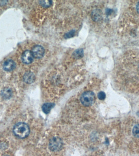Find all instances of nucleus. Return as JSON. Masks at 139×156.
<instances>
[{"label":"nucleus","mask_w":139,"mask_h":156,"mask_svg":"<svg viewBox=\"0 0 139 156\" xmlns=\"http://www.w3.org/2000/svg\"><path fill=\"white\" fill-rule=\"evenodd\" d=\"M16 64L13 61L9 59L6 61L3 65L4 70L6 71L10 72L12 71L16 68Z\"/></svg>","instance_id":"0eeeda50"},{"label":"nucleus","mask_w":139,"mask_h":156,"mask_svg":"<svg viewBox=\"0 0 139 156\" xmlns=\"http://www.w3.org/2000/svg\"><path fill=\"white\" fill-rule=\"evenodd\" d=\"M12 95V92L11 89L9 88H5L1 92L2 97L5 99H9Z\"/></svg>","instance_id":"1a4fd4ad"},{"label":"nucleus","mask_w":139,"mask_h":156,"mask_svg":"<svg viewBox=\"0 0 139 156\" xmlns=\"http://www.w3.org/2000/svg\"><path fill=\"white\" fill-rule=\"evenodd\" d=\"M95 98L94 93L91 91H87L82 94L81 101L84 105L88 107L94 103Z\"/></svg>","instance_id":"7ed1b4c3"},{"label":"nucleus","mask_w":139,"mask_h":156,"mask_svg":"<svg viewBox=\"0 0 139 156\" xmlns=\"http://www.w3.org/2000/svg\"><path fill=\"white\" fill-rule=\"evenodd\" d=\"M13 133L15 136L18 138H25L30 134V127L27 124L19 122L14 126Z\"/></svg>","instance_id":"f03ea898"},{"label":"nucleus","mask_w":139,"mask_h":156,"mask_svg":"<svg viewBox=\"0 0 139 156\" xmlns=\"http://www.w3.org/2000/svg\"><path fill=\"white\" fill-rule=\"evenodd\" d=\"M133 134L136 137H139V124L135 126L133 129Z\"/></svg>","instance_id":"f8f14e48"},{"label":"nucleus","mask_w":139,"mask_h":156,"mask_svg":"<svg viewBox=\"0 0 139 156\" xmlns=\"http://www.w3.org/2000/svg\"><path fill=\"white\" fill-rule=\"evenodd\" d=\"M63 146V142L62 140L58 137H53L49 142V149L51 151L56 152L59 151L62 148Z\"/></svg>","instance_id":"20e7f679"},{"label":"nucleus","mask_w":139,"mask_h":156,"mask_svg":"<svg viewBox=\"0 0 139 156\" xmlns=\"http://www.w3.org/2000/svg\"><path fill=\"white\" fill-rule=\"evenodd\" d=\"M51 1H40L41 4H42L43 6H50L51 4Z\"/></svg>","instance_id":"2eb2a0df"},{"label":"nucleus","mask_w":139,"mask_h":156,"mask_svg":"<svg viewBox=\"0 0 139 156\" xmlns=\"http://www.w3.org/2000/svg\"><path fill=\"white\" fill-rule=\"evenodd\" d=\"M53 106V104L50 103H47L44 104L42 107L43 112L46 114L49 113Z\"/></svg>","instance_id":"9d476101"},{"label":"nucleus","mask_w":139,"mask_h":156,"mask_svg":"<svg viewBox=\"0 0 139 156\" xmlns=\"http://www.w3.org/2000/svg\"><path fill=\"white\" fill-rule=\"evenodd\" d=\"M32 53L33 57L40 58L44 56L45 51L44 48L41 46L36 45L32 48Z\"/></svg>","instance_id":"39448f33"},{"label":"nucleus","mask_w":139,"mask_h":156,"mask_svg":"<svg viewBox=\"0 0 139 156\" xmlns=\"http://www.w3.org/2000/svg\"><path fill=\"white\" fill-rule=\"evenodd\" d=\"M73 55L75 58H81L84 55V51L82 49H79L74 52Z\"/></svg>","instance_id":"9b49d317"},{"label":"nucleus","mask_w":139,"mask_h":156,"mask_svg":"<svg viewBox=\"0 0 139 156\" xmlns=\"http://www.w3.org/2000/svg\"><path fill=\"white\" fill-rule=\"evenodd\" d=\"M24 80L25 83L28 84H31L35 81V77L33 73L30 72H27L24 76Z\"/></svg>","instance_id":"6e6552de"},{"label":"nucleus","mask_w":139,"mask_h":156,"mask_svg":"<svg viewBox=\"0 0 139 156\" xmlns=\"http://www.w3.org/2000/svg\"><path fill=\"white\" fill-rule=\"evenodd\" d=\"M33 57L32 51H24L22 56V60L24 63L30 64L33 61Z\"/></svg>","instance_id":"423d86ee"},{"label":"nucleus","mask_w":139,"mask_h":156,"mask_svg":"<svg viewBox=\"0 0 139 156\" xmlns=\"http://www.w3.org/2000/svg\"><path fill=\"white\" fill-rule=\"evenodd\" d=\"M93 17H94V20H99L101 18V14L99 12H97H97L96 11L95 12L93 13Z\"/></svg>","instance_id":"4468645a"},{"label":"nucleus","mask_w":139,"mask_h":156,"mask_svg":"<svg viewBox=\"0 0 139 156\" xmlns=\"http://www.w3.org/2000/svg\"><path fill=\"white\" fill-rule=\"evenodd\" d=\"M123 25L131 31L139 32V1L129 2L122 16Z\"/></svg>","instance_id":"f257e3e1"},{"label":"nucleus","mask_w":139,"mask_h":156,"mask_svg":"<svg viewBox=\"0 0 139 156\" xmlns=\"http://www.w3.org/2000/svg\"><path fill=\"white\" fill-rule=\"evenodd\" d=\"M75 34V32L73 31H71V32H68L65 35V37L67 38H70L73 37V36Z\"/></svg>","instance_id":"dca6fc26"},{"label":"nucleus","mask_w":139,"mask_h":156,"mask_svg":"<svg viewBox=\"0 0 139 156\" xmlns=\"http://www.w3.org/2000/svg\"><path fill=\"white\" fill-rule=\"evenodd\" d=\"M98 96L99 99L101 100H103L105 99L106 95H105V93L104 92H101L98 94Z\"/></svg>","instance_id":"ddd939ff"}]
</instances>
